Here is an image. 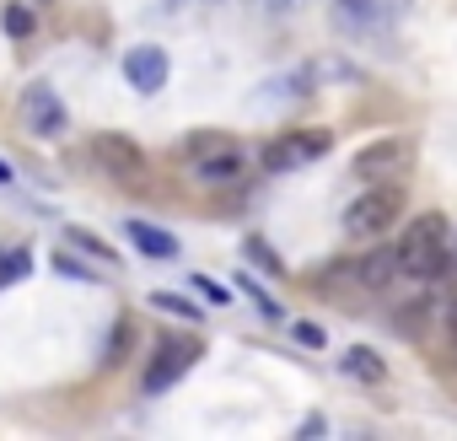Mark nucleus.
<instances>
[{
    "label": "nucleus",
    "mask_w": 457,
    "mask_h": 441,
    "mask_svg": "<svg viewBox=\"0 0 457 441\" xmlns=\"http://www.w3.org/2000/svg\"><path fill=\"white\" fill-rule=\"evenodd\" d=\"M446 259H452V220L436 215V210L430 215H414V227L398 243V275L436 280V275H446Z\"/></svg>",
    "instance_id": "1"
},
{
    "label": "nucleus",
    "mask_w": 457,
    "mask_h": 441,
    "mask_svg": "<svg viewBox=\"0 0 457 441\" xmlns=\"http://www.w3.org/2000/svg\"><path fill=\"white\" fill-rule=\"evenodd\" d=\"M441 323H446V339H452V355H457V286L441 296Z\"/></svg>",
    "instance_id": "23"
},
{
    "label": "nucleus",
    "mask_w": 457,
    "mask_h": 441,
    "mask_svg": "<svg viewBox=\"0 0 457 441\" xmlns=\"http://www.w3.org/2000/svg\"><path fill=\"white\" fill-rule=\"evenodd\" d=\"M129 350H135V318H119V329L108 334V355H103V361H108V366H124Z\"/></svg>",
    "instance_id": "16"
},
{
    "label": "nucleus",
    "mask_w": 457,
    "mask_h": 441,
    "mask_svg": "<svg viewBox=\"0 0 457 441\" xmlns=\"http://www.w3.org/2000/svg\"><path fill=\"white\" fill-rule=\"evenodd\" d=\"M0 28H6L12 38H28V33L38 28V17H33L28 6H6V12H0Z\"/></svg>",
    "instance_id": "19"
},
{
    "label": "nucleus",
    "mask_w": 457,
    "mask_h": 441,
    "mask_svg": "<svg viewBox=\"0 0 457 441\" xmlns=\"http://www.w3.org/2000/svg\"><path fill=\"white\" fill-rule=\"evenodd\" d=\"M167 76H172L167 49L140 44V49H129V54H124V81H129L135 92H162V87H167Z\"/></svg>",
    "instance_id": "8"
},
{
    "label": "nucleus",
    "mask_w": 457,
    "mask_h": 441,
    "mask_svg": "<svg viewBox=\"0 0 457 441\" xmlns=\"http://www.w3.org/2000/svg\"><path fill=\"white\" fill-rule=\"evenodd\" d=\"M328 151H334V135L328 129H296V135L270 140L259 162H264V172H296V167H307V162H318Z\"/></svg>",
    "instance_id": "3"
},
{
    "label": "nucleus",
    "mask_w": 457,
    "mask_h": 441,
    "mask_svg": "<svg viewBox=\"0 0 457 441\" xmlns=\"http://www.w3.org/2000/svg\"><path fill=\"white\" fill-rule=\"evenodd\" d=\"M398 215H403V188L382 178V183H371V188L345 210V232H350L355 243H377L382 232L398 227Z\"/></svg>",
    "instance_id": "2"
},
{
    "label": "nucleus",
    "mask_w": 457,
    "mask_h": 441,
    "mask_svg": "<svg viewBox=\"0 0 457 441\" xmlns=\"http://www.w3.org/2000/svg\"><path fill=\"white\" fill-rule=\"evenodd\" d=\"M124 232H129V243H135L140 254H151V259H172V254H178V237L162 232V227H151V220H124Z\"/></svg>",
    "instance_id": "12"
},
{
    "label": "nucleus",
    "mask_w": 457,
    "mask_h": 441,
    "mask_svg": "<svg viewBox=\"0 0 457 441\" xmlns=\"http://www.w3.org/2000/svg\"><path fill=\"white\" fill-rule=\"evenodd\" d=\"M204 355V345L199 339H183V334H172V339H156V355H151V366H145V377H140V387L156 398V393H167L194 361Z\"/></svg>",
    "instance_id": "4"
},
{
    "label": "nucleus",
    "mask_w": 457,
    "mask_h": 441,
    "mask_svg": "<svg viewBox=\"0 0 457 441\" xmlns=\"http://www.w3.org/2000/svg\"><path fill=\"white\" fill-rule=\"evenodd\" d=\"M194 291H199L204 302H226V286H215V280H204V275H194Z\"/></svg>",
    "instance_id": "24"
},
{
    "label": "nucleus",
    "mask_w": 457,
    "mask_h": 441,
    "mask_svg": "<svg viewBox=\"0 0 457 441\" xmlns=\"http://www.w3.org/2000/svg\"><path fill=\"white\" fill-rule=\"evenodd\" d=\"M22 108H28V129H33V135H60V129H65V108H60L54 87H44V81L28 87V103H22Z\"/></svg>",
    "instance_id": "10"
},
{
    "label": "nucleus",
    "mask_w": 457,
    "mask_h": 441,
    "mask_svg": "<svg viewBox=\"0 0 457 441\" xmlns=\"http://www.w3.org/2000/svg\"><path fill=\"white\" fill-rule=\"evenodd\" d=\"M92 156H97L103 172H113V183L145 188V178H151V162H145V151H140L129 135H97V140H92Z\"/></svg>",
    "instance_id": "5"
},
{
    "label": "nucleus",
    "mask_w": 457,
    "mask_h": 441,
    "mask_svg": "<svg viewBox=\"0 0 457 441\" xmlns=\"http://www.w3.org/2000/svg\"><path fill=\"white\" fill-rule=\"evenodd\" d=\"M355 382H382L387 377V366H382V355L377 350H366V345H355V350H345V361H339Z\"/></svg>",
    "instance_id": "13"
},
{
    "label": "nucleus",
    "mask_w": 457,
    "mask_h": 441,
    "mask_svg": "<svg viewBox=\"0 0 457 441\" xmlns=\"http://www.w3.org/2000/svg\"><path fill=\"white\" fill-rule=\"evenodd\" d=\"M243 172H248V156L237 146H215V151L194 156V178L199 183H243Z\"/></svg>",
    "instance_id": "9"
},
{
    "label": "nucleus",
    "mask_w": 457,
    "mask_h": 441,
    "mask_svg": "<svg viewBox=\"0 0 457 441\" xmlns=\"http://www.w3.org/2000/svg\"><path fill=\"white\" fill-rule=\"evenodd\" d=\"M350 167H355V178H371V183L398 178V172H409V167H414V140H409V135H382V140L361 146Z\"/></svg>",
    "instance_id": "6"
},
{
    "label": "nucleus",
    "mask_w": 457,
    "mask_h": 441,
    "mask_svg": "<svg viewBox=\"0 0 457 441\" xmlns=\"http://www.w3.org/2000/svg\"><path fill=\"white\" fill-rule=\"evenodd\" d=\"M237 291H243V296H248V302H253V307H259V312L270 318V323H280V318H286V312H280V302H270L259 280H248V275H237Z\"/></svg>",
    "instance_id": "18"
},
{
    "label": "nucleus",
    "mask_w": 457,
    "mask_h": 441,
    "mask_svg": "<svg viewBox=\"0 0 457 441\" xmlns=\"http://www.w3.org/2000/svg\"><path fill=\"white\" fill-rule=\"evenodd\" d=\"M0 183H12V167H6V162H0Z\"/></svg>",
    "instance_id": "27"
},
{
    "label": "nucleus",
    "mask_w": 457,
    "mask_h": 441,
    "mask_svg": "<svg viewBox=\"0 0 457 441\" xmlns=\"http://www.w3.org/2000/svg\"><path fill=\"white\" fill-rule=\"evenodd\" d=\"M409 12V0H339V22L350 33H382Z\"/></svg>",
    "instance_id": "7"
},
{
    "label": "nucleus",
    "mask_w": 457,
    "mask_h": 441,
    "mask_svg": "<svg viewBox=\"0 0 457 441\" xmlns=\"http://www.w3.org/2000/svg\"><path fill=\"white\" fill-rule=\"evenodd\" d=\"M446 275H457V237H452V259H446Z\"/></svg>",
    "instance_id": "26"
},
{
    "label": "nucleus",
    "mask_w": 457,
    "mask_h": 441,
    "mask_svg": "<svg viewBox=\"0 0 457 441\" xmlns=\"http://www.w3.org/2000/svg\"><path fill=\"white\" fill-rule=\"evenodd\" d=\"M54 270H60L65 280H97V270H92V264H81L71 248H60V254H54Z\"/></svg>",
    "instance_id": "21"
},
{
    "label": "nucleus",
    "mask_w": 457,
    "mask_h": 441,
    "mask_svg": "<svg viewBox=\"0 0 457 441\" xmlns=\"http://www.w3.org/2000/svg\"><path fill=\"white\" fill-rule=\"evenodd\" d=\"M151 307H156V312H172V318H183V323H199V318H204L188 296H172V291H151Z\"/></svg>",
    "instance_id": "17"
},
{
    "label": "nucleus",
    "mask_w": 457,
    "mask_h": 441,
    "mask_svg": "<svg viewBox=\"0 0 457 441\" xmlns=\"http://www.w3.org/2000/svg\"><path fill=\"white\" fill-rule=\"evenodd\" d=\"M215 146H232V135H220V129H199V135H188V146H183V151H188V162H194V156H204V151H215Z\"/></svg>",
    "instance_id": "22"
},
{
    "label": "nucleus",
    "mask_w": 457,
    "mask_h": 441,
    "mask_svg": "<svg viewBox=\"0 0 457 441\" xmlns=\"http://www.w3.org/2000/svg\"><path fill=\"white\" fill-rule=\"evenodd\" d=\"M243 254H248V259L259 264V275H270V280H280V275H286V264H280V254H275V248H270L264 237H243Z\"/></svg>",
    "instance_id": "15"
},
{
    "label": "nucleus",
    "mask_w": 457,
    "mask_h": 441,
    "mask_svg": "<svg viewBox=\"0 0 457 441\" xmlns=\"http://www.w3.org/2000/svg\"><path fill=\"white\" fill-rule=\"evenodd\" d=\"M345 270H350V280H355V286L382 291V286H393V275H398V248H371L361 264H345Z\"/></svg>",
    "instance_id": "11"
},
{
    "label": "nucleus",
    "mask_w": 457,
    "mask_h": 441,
    "mask_svg": "<svg viewBox=\"0 0 457 441\" xmlns=\"http://www.w3.org/2000/svg\"><path fill=\"white\" fill-rule=\"evenodd\" d=\"M65 237H71V248H81V254H87V259H97V264H113V270H119V254H113V248H108V243H103V237H92V232H87V227H71V232H65Z\"/></svg>",
    "instance_id": "14"
},
{
    "label": "nucleus",
    "mask_w": 457,
    "mask_h": 441,
    "mask_svg": "<svg viewBox=\"0 0 457 441\" xmlns=\"http://www.w3.org/2000/svg\"><path fill=\"white\" fill-rule=\"evenodd\" d=\"M296 339H302V345H312V350H323V345H328V339H323V329H312V323H296Z\"/></svg>",
    "instance_id": "25"
},
{
    "label": "nucleus",
    "mask_w": 457,
    "mask_h": 441,
    "mask_svg": "<svg viewBox=\"0 0 457 441\" xmlns=\"http://www.w3.org/2000/svg\"><path fill=\"white\" fill-rule=\"evenodd\" d=\"M28 270H33V254H28V248H17V254H0V286L22 280Z\"/></svg>",
    "instance_id": "20"
}]
</instances>
